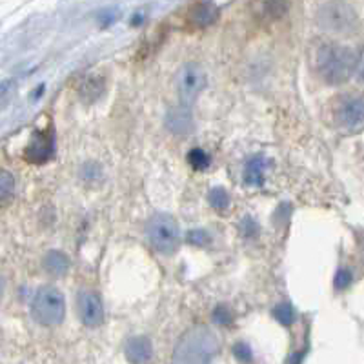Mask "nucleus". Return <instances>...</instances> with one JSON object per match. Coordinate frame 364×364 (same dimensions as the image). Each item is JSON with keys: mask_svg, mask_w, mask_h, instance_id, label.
Masks as SVG:
<instances>
[{"mask_svg": "<svg viewBox=\"0 0 364 364\" xmlns=\"http://www.w3.org/2000/svg\"><path fill=\"white\" fill-rule=\"evenodd\" d=\"M208 84L206 71L195 63H188L177 73V90L182 102L190 104L204 91Z\"/></svg>", "mask_w": 364, "mask_h": 364, "instance_id": "6", "label": "nucleus"}, {"mask_svg": "<svg viewBox=\"0 0 364 364\" xmlns=\"http://www.w3.org/2000/svg\"><path fill=\"white\" fill-rule=\"evenodd\" d=\"M355 73L360 80L364 82V50L357 55V66H355Z\"/></svg>", "mask_w": 364, "mask_h": 364, "instance_id": "26", "label": "nucleus"}, {"mask_svg": "<svg viewBox=\"0 0 364 364\" xmlns=\"http://www.w3.org/2000/svg\"><path fill=\"white\" fill-rule=\"evenodd\" d=\"M242 233H245V237H255L259 233V226H257L255 220L245 219V223H242Z\"/></svg>", "mask_w": 364, "mask_h": 364, "instance_id": "25", "label": "nucleus"}, {"mask_svg": "<svg viewBox=\"0 0 364 364\" xmlns=\"http://www.w3.org/2000/svg\"><path fill=\"white\" fill-rule=\"evenodd\" d=\"M337 124L348 129L364 126V99L360 97H343L333 108Z\"/></svg>", "mask_w": 364, "mask_h": 364, "instance_id": "7", "label": "nucleus"}, {"mask_svg": "<svg viewBox=\"0 0 364 364\" xmlns=\"http://www.w3.org/2000/svg\"><path fill=\"white\" fill-rule=\"evenodd\" d=\"M219 343L208 328H191L175 346L173 364H213Z\"/></svg>", "mask_w": 364, "mask_h": 364, "instance_id": "2", "label": "nucleus"}, {"mask_svg": "<svg viewBox=\"0 0 364 364\" xmlns=\"http://www.w3.org/2000/svg\"><path fill=\"white\" fill-rule=\"evenodd\" d=\"M315 66L324 82L339 86L346 82L355 71L357 55L346 46L324 44L315 55Z\"/></svg>", "mask_w": 364, "mask_h": 364, "instance_id": "1", "label": "nucleus"}, {"mask_svg": "<svg viewBox=\"0 0 364 364\" xmlns=\"http://www.w3.org/2000/svg\"><path fill=\"white\" fill-rule=\"evenodd\" d=\"M188 242L195 246H204L210 242V235L203 230H193V232L188 233Z\"/></svg>", "mask_w": 364, "mask_h": 364, "instance_id": "24", "label": "nucleus"}, {"mask_svg": "<svg viewBox=\"0 0 364 364\" xmlns=\"http://www.w3.org/2000/svg\"><path fill=\"white\" fill-rule=\"evenodd\" d=\"M166 124L175 135H186L191 128V112L188 106H177L168 113V120Z\"/></svg>", "mask_w": 364, "mask_h": 364, "instance_id": "12", "label": "nucleus"}, {"mask_svg": "<svg viewBox=\"0 0 364 364\" xmlns=\"http://www.w3.org/2000/svg\"><path fill=\"white\" fill-rule=\"evenodd\" d=\"M148 240L162 255H171L177 252L181 235H178V228L173 217L164 215V213L151 217L148 223Z\"/></svg>", "mask_w": 364, "mask_h": 364, "instance_id": "5", "label": "nucleus"}, {"mask_svg": "<svg viewBox=\"0 0 364 364\" xmlns=\"http://www.w3.org/2000/svg\"><path fill=\"white\" fill-rule=\"evenodd\" d=\"M318 26L330 33L352 35L357 29V15L343 0H331L326 2L317 13Z\"/></svg>", "mask_w": 364, "mask_h": 364, "instance_id": "4", "label": "nucleus"}, {"mask_svg": "<svg viewBox=\"0 0 364 364\" xmlns=\"http://www.w3.org/2000/svg\"><path fill=\"white\" fill-rule=\"evenodd\" d=\"M77 306H79V315L80 321L86 324L87 328H99L104 323V306L102 299L99 297V294L95 291L86 290L79 295V301H77Z\"/></svg>", "mask_w": 364, "mask_h": 364, "instance_id": "9", "label": "nucleus"}, {"mask_svg": "<svg viewBox=\"0 0 364 364\" xmlns=\"http://www.w3.org/2000/svg\"><path fill=\"white\" fill-rule=\"evenodd\" d=\"M15 193V177L8 170H0V204L8 203Z\"/></svg>", "mask_w": 364, "mask_h": 364, "instance_id": "16", "label": "nucleus"}, {"mask_svg": "<svg viewBox=\"0 0 364 364\" xmlns=\"http://www.w3.org/2000/svg\"><path fill=\"white\" fill-rule=\"evenodd\" d=\"M44 269L51 275H57V277L66 275L68 269H70V259H68L66 253L53 250L44 257Z\"/></svg>", "mask_w": 364, "mask_h": 364, "instance_id": "15", "label": "nucleus"}, {"mask_svg": "<svg viewBox=\"0 0 364 364\" xmlns=\"http://www.w3.org/2000/svg\"><path fill=\"white\" fill-rule=\"evenodd\" d=\"M219 18V8L211 0H199L190 8L186 15L188 26L193 29H204Z\"/></svg>", "mask_w": 364, "mask_h": 364, "instance_id": "10", "label": "nucleus"}, {"mask_svg": "<svg viewBox=\"0 0 364 364\" xmlns=\"http://www.w3.org/2000/svg\"><path fill=\"white\" fill-rule=\"evenodd\" d=\"M273 317L277 318L282 326H291L295 321V310L290 306V304L282 302V304H277V306H275V310H273Z\"/></svg>", "mask_w": 364, "mask_h": 364, "instance_id": "19", "label": "nucleus"}, {"mask_svg": "<svg viewBox=\"0 0 364 364\" xmlns=\"http://www.w3.org/2000/svg\"><path fill=\"white\" fill-rule=\"evenodd\" d=\"M126 359L132 364H146L151 355H154V348L151 341L148 337H132L124 346Z\"/></svg>", "mask_w": 364, "mask_h": 364, "instance_id": "11", "label": "nucleus"}, {"mask_svg": "<svg viewBox=\"0 0 364 364\" xmlns=\"http://www.w3.org/2000/svg\"><path fill=\"white\" fill-rule=\"evenodd\" d=\"M286 9V0H266L262 6V17L264 18H279Z\"/></svg>", "mask_w": 364, "mask_h": 364, "instance_id": "20", "label": "nucleus"}, {"mask_svg": "<svg viewBox=\"0 0 364 364\" xmlns=\"http://www.w3.org/2000/svg\"><path fill=\"white\" fill-rule=\"evenodd\" d=\"M233 353H235V357L240 360V363H250V360L253 359L252 348H250L246 343H237L235 348H233Z\"/></svg>", "mask_w": 364, "mask_h": 364, "instance_id": "22", "label": "nucleus"}, {"mask_svg": "<svg viewBox=\"0 0 364 364\" xmlns=\"http://www.w3.org/2000/svg\"><path fill=\"white\" fill-rule=\"evenodd\" d=\"M352 281L353 277L352 273H350V269L341 268L336 275V288L337 290H344V288H348V286L352 284Z\"/></svg>", "mask_w": 364, "mask_h": 364, "instance_id": "23", "label": "nucleus"}, {"mask_svg": "<svg viewBox=\"0 0 364 364\" xmlns=\"http://www.w3.org/2000/svg\"><path fill=\"white\" fill-rule=\"evenodd\" d=\"M266 159L262 155H255V157L250 159L245 166V181L250 186H261L264 182V173H266Z\"/></svg>", "mask_w": 364, "mask_h": 364, "instance_id": "14", "label": "nucleus"}, {"mask_svg": "<svg viewBox=\"0 0 364 364\" xmlns=\"http://www.w3.org/2000/svg\"><path fill=\"white\" fill-rule=\"evenodd\" d=\"M104 87H106V82H104L102 75H87V77L82 79V82H80L79 95L82 97L86 102H95V100L104 93Z\"/></svg>", "mask_w": 364, "mask_h": 364, "instance_id": "13", "label": "nucleus"}, {"mask_svg": "<svg viewBox=\"0 0 364 364\" xmlns=\"http://www.w3.org/2000/svg\"><path fill=\"white\" fill-rule=\"evenodd\" d=\"M55 154V136L53 129H44V132L35 133L29 146L26 148V161L31 164H44L50 161Z\"/></svg>", "mask_w": 364, "mask_h": 364, "instance_id": "8", "label": "nucleus"}, {"mask_svg": "<svg viewBox=\"0 0 364 364\" xmlns=\"http://www.w3.org/2000/svg\"><path fill=\"white\" fill-rule=\"evenodd\" d=\"M213 321L220 326H228V324L233 323V314L232 310H228L226 306H219L213 311Z\"/></svg>", "mask_w": 364, "mask_h": 364, "instance_id": "21", "label": "nucleus"}, {"mask_svg": "<svg viewBox=\"0 0 364 364\" xmlns=\"http://www.w3.org/2000/svg\"><path fill=\"white\" fill-rule=\"evenodd\" d=\"M208 200H210L211 208L219 211V213H223V211H226L230 208V195L223 188H213L210 191V195H208Z\"/></svg>", "mask_w": 364, "mask_h": 364, "instance_id": "17", "label": "nucleus"}, {"mask_svg": "<svg viewBox=\"0 0 364 364\" xmlns=\"http://www.w3.org/2000/svg\"><path fill=\"white\" fill-rule=\"evenodd\" d=\"M31 314L42 326H57L63 323L64 315H66L64 295L53 286H42L31 302Z\"/></svg>", "mask_w": 364, "mask_h": 364, "instance_id": "3", "label": "nucleus"}, {"mask_svg": "<svg viewBox=\"0 0 364 364\" xmlns=\"http://www.w3.org/2000/svg\"><path fill=\"white\" fill-rule=\"evenodd\" d=\"M188 164H190L193 170H208V166H210V155L200 148L191 149L190 154H188Z\"/></svg>", "mask_w": 364, "mask_h": 364, "instance_id": "18", "label": "nucleus"}, {"mask_svg": "<svg viewBox=\"0 0 364 364\" xmlns=\"http://www.w3.org/2000/svg\"><path fill=\"white\" fill-rule=\"evenodd\" d=\"M9 86H11V80H6V82L0 84V99H2V97H4L6 93H8Z\"/></svg>", "mask_w": 364, "mask_h": 364, "instance_id": "27", "label": "nucleus"}]
</instances>
